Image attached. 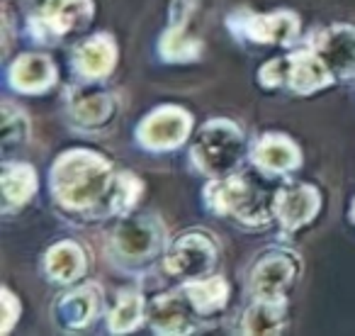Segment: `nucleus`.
<instances>
[{"label": "nucleus", "instance_id": "obj_1", "mask_svg": "<svg viewBox=\"0 0 355 336\" xmlns=\"http://www.w3.org/2000/svg\"><path fill=\"white\" fill-rule=\"evenodd\" d=\"M114 174L110 163L93 151H66L51 168V190L66 210L88 212L105 203Z\"/></svg>", "mask_w": 355, "mask_h": 336}, {"label": "nucleus", "instance_id": "obj_2", "mask_svg": "<svg viewBox=\"0 0 355 336\" xmlns=\"http://www.w3.org/2000/svg\"><path fill=\"white\" fill-rule=\"evenodd\" d=\"M205 203L212 212L222 215V217L232 215L251 227L268 224L275 215V195L272 200H268L258 185L234 174L214 178V183H209L205 190Z\"/></svg>", "mask_w": 355, "mask_h": 336}, {"label": "nucleus", "instance_id": "obj_3", "mask_svg": "<svg viewBox=\"0 0 355 336\" xmlns=\"http://www.w3.org/2000/svg\"><path fill=\"white\" fill-rule=\"evenodd\" d=\"M190 156L205 176L212 178L232 176L243 156L241 129L229 119H212L198 132Z\"/></svg>", "mask_w": 355, "mask_h": 336}, {"label": "nucleus", "instance_id": "obj_4", "mask_svg": "<svg viewBox=\"0 0 355 336\" xmlns=\"http://www.w3.org/2000/svg\"><path fill=\"white\" fill-rule=\"evenodd\" d=\"M93 17L90 0H44L40 15L32 17V35L42 44H56L61 37L83 30Z\"/></svg>", "mask_w": 355, "mask_h": 336}, {"label": "nucleus", "instance_id": "obj_5", "mask_svg": "<svg viewBox=\"0 0 355 336\" xmlns=\"http://www.w3.org/2000/svg\"><path fill=\"white\" fill-rule=\"evenodd\" d=\"M166 229L156 215H134L114 229L112 244L127 261H146L163 246Z\"/></svg>", "mask_w": 355, "mask_h": 336}, {"label": "nucleus", "instance_id": "obj_6", "mask_svg": "<svg viewBox=\"0 0 355 336\" xmlns=\"http://www.w3.org/2000/svg\"><path fill=\"white\" fill-rule=\"evenodd\" d=\"M214 266H217V246L202 232H190L180 237L166 253L168 273L190 278V280L205 278Z\"/></svg>", "mask_w": 355, "mask_h": 336}, {"label": "nucleus", "instance_id": "obj_7", "mask_svg": "<svg viewBox=\"0 0 355 336\" xmlns=\"http://www.w3.org/2000/svg\"><path fill=\"white\" fill-rule=\"evenodd\" d=\"M300 276V261L290 251H268L256 263L251 276L253 295L261 300H285L287 290Z\"/></svg>", "mask_w": 355, "mask_h": 336}, {"label": "nucleus", "instance_id": "obj_8", "mask_svg": "<svg viewBox=\"0 0 355 336\" xmlns=\"http://www.w3.org/2000/svg\"><path fill=\"white\" fill-rule=\"evenodd\" d=\"M190 127H193V119L185 112L183 108H158L139 124V142L144 144L151 151H168V149H175L188 139Z\"/></svg>", "mask_w": 355, "mask_h": 336}, {"label": "nucleus", "instance_id": "obj_9", "mask_svg": "<svg viewBox=\"0 0 355 336\" xmlns=\"http://www.w3.org/2000/svg\"><path fill=\"white\" fill-rule=\"evenodd\" d=\"M232 27L239 35L248 37L258 44H290L300 35V20L292 12H272V15H256L243 12L232 15Z\"/></svg>", "mask_w": 355, "mask_h": 336}, {"label": "nucleus", "instance_id": "obj_10", "mask_svg": "<svg viewBox=\"0 0 355 336\" xmlns=\"http://www.w3.org/2000/svg\"><path fill=\"white\" fill-rule=\"evenodd\" d=\"M321 208V198L316 188L306 183L285 185L275 193V217L287 232H297L300 227L309 224Z\"/></svg>", "mask_w": 355, "mask_h": 336}, {"label": "nucleus", "instance_id": "obj_11", "mask_svg": "<svg viewBox=\"0 0 355 336\" xmlns=\"http://www.w3.org/2000/svg\"><path fill=\"white\" fill-rule=\"evenodd\" d=\"M195 307L188 292H166L148 307V321L156 334H190L195 329Z\"/></svg>", "mask_w": 355, "mask_h": 336}, {"label": "nucleus", "instance_id": "obj_12", "mask_svg": "<svg viewBox=\"0 0 355 336\" xmlns=\"http://www.w3.org/2000/svg\"><path fill=\"white\" fill-rule=\"evenodd\" d=\"M316 54L324 59L336 78H353L355 76V27L336 25L321 32L316 40Z\"/></svg>", "mask_w": 355, "mask_h": 336}, {"label": "nucleus", "instance_id": "obj_13", "mask_svg": "<svg viewBox=\"0 0 355 336\" xmlns=\"http://www.w3.org/2000/svg\"><path fill=\"white\" fill-rule=\"evenodd\" d=\"M331 81H334V74L316 51H297L287 56V85L295 93L309 95L331 85Z\"/></svg>", "mask_w": 355, "mask_h": 336}, {"label": "nucleus", "instance_id": "obj_14", "mask_svg": "<svg viewBox=\"0 0 355 336\" xmlns=\"http://www.w3.org/2000/svg\"><path fill=\"white\" fill-rule=\"evenodd\" d=\"M253 163L266 174H290L300 166V149L282 134H266L253 149Z\"/></svg>", "mask_w": 355, "mask_h": 336}, {"label": "nucleus", "instance_id": "obj_15", "mask_svg": "<svg viewBox=\"0 0 355 336\" xmlns=\"http://www.w3.org/2000/svg\"><path fill=\"white\" fill-rule=\"evenodd\" d=\"M117 61V47L107 35L90 37L80 42L73 51V66L85 78H105L114 69Z\"/></svg>", "mask_w": 355, "mask_h": 336}, {"label": "nucleus", "instance_id": "obj_16", "mask_svg": "<svg viewBox=\"0 0 355 336\" xmlns=\"http://www.w3.org/2000/svg\"><path fill=\"white\" fill-rule=\"evenodd\" d=\"M56 78V69L49 56L42 54H25L12 64L10 83L20 93H42Z\"/></svg>", "mask_w": 355, "mask_h": 336}, {"label": "nucleus", "instance_id": "obj_17", "mask_svg": "<svg viewBox=\"0 0 355 336\" xmlns=\"http://www.w3.org/2000/svg\"><path fill=\"white\" fill-rule=\"evenodd\" d=\"M0 185H3V210L12 212L15 208L25 205L35 193V168L27 166V163H6L3 174H0Z\"/></svg>", "mask_w": 355, "mask_h": 336}, {"label": "nucleus", "instance_id": "obj_18", "mask_svg": "<svg viewBox=\"0 0 355 336\" xmlns=\"http://www.w3.org/2000/svg\"><path fill=\"white\" fill-rule=\"evenodd\" d=\"M46 276L56 283H73L85 273V253L78 244L61 242L46 251L44 256Z\"/></svg>", "mask_w": 355, "mask_h": 336}, {"label": "nucleus", "instance_id": "obj_19", "mask_svg": "<svg viewBox=\"0 0 355 336\" xmlns=\"http://www.w3.org/2000/svg\"><path fill=\"white\" fill-rule=\"evenodd\" d=\"M98 305L100 295L95 292V287H80L61 297L56 305V319L64 329H80L93 319Z\"/></svg>", "mask_w": 355, "mask_h": 336}, {"label": "nucleus", "instance_id": "obj_20", "mask_svg": "<svg viewBox=\"0 0 355 336\" xmlns=\"http://www.w3.org/2000/svg\"><path fill=\"white\" fill-rule=\"evenodd\" d=\"M285 321H287L285 300H261L258 297L248 307L246 317H243V334H253V336L280 334Z\"/></svg>", "mask_w": 355, "mask_h": 336}, {"label": "nucleus", "instance_id": "obj_21", "mask_svg": "<svg viewBox=\"0 0 355 336\" xmlns=\"http://www.w3.org/2000/svg\"><path fill=\"white\" fill-rule=\"evenodd\" d=\"M114 115V98L110 93H83L71 103V117L80 127H103Z\"/></svg>", "mask_w": 355, "mask_h": 336}, {"label": "nucleus", "instance_id": "obj_22", "mask_svg": "<svg viewBox=\"0 0 355 336\" xmlns=\"http://www.w3.org/2000/svg\"><path fill=\"white\" fill-rule=\"evenodd\" d=\"M185 292H188L198 314H214V312L224 310L229 300V285L222 276L198 278L185 287Z\"/></svg>", "mask_w": 355, "mask_h": 336}, {"label": "nucleus", "instance_id": "obj_23", "mask_svg": "<svg viewBox=\"0 0 355 336\" xmlns=\"http://www.w3.org/2000/svg\"><path fill=\"white\" fill-rule=\"evenodd\" d=\"M161 56L166 61H178V64H183V61H195L202 51V44L200 40H195L193 35L188 32V25H171L161 37Z\"/></svg>", "mask_w": 355, "mask_h": 336}, {"label": "nucleus", "instance_id": "obj_24", "mask_svg": "<svg viewBox=\"0 0 355 336\" xmlns=\"http://www.w3.org/2000/svg\"><path fill=\"white\" fill-rule=\"evenodd\" d=\"M144 319V300L139 292L124 290L110 314V331L112 334H129L134 331Z\"/></svg>", "mask_w": 355, "mask_h": 336}, {"label": "nucleus", "instance_id": "obj_25", "mask_svg": "<svg viewBox=\"0 0 355 336\" xmlns=\"http://www.w3.org/2000/svg\"><path fill=\"white\" fill-rule=\"evenodd\" d=\"M141 198V180L134 178L132 174H119L114 176V183L110 188V195H107V212L112 215H127L129 210L137 205V200Z\"/></svg>", "mask_w": 355, "mask_h": 336}, {"label": "nucleus", "instance_id": "obj_26", "mask_svg": "<svg viewBox=\"0 0 355 336\" xmlns=\"http://www.w3.org/2000/svg\"><path fill=\"white\" fill-rule=\"evenodd\" d=\"M3 149L10 151L12 146H20L30 137V122H27L25 112L15 108L12 103H3Z\"/></svg>", "mask_w": 355, "mask_h": 336}, {"label": "nucleus", "instance_id": "obj_27", "mask_svg": "<svg viewBox=\"0 0 355 336\" xmlns=\"http://www.w3.org/2000/svg\"><path fill=\"white\" fill-rule=\"evenodd\" d=\"M261 83L272 88V85L287 83V59H275L268 61L266 66L261 69Z\"/></svg>", "mask_w": 355, "mask_h": 336}, {"label": "nucleus", "instance_id": "obj_28", "mask_svg": "<svg viewBox=\"0 0 355 336\" xmlns=\"http://www.w3.org/2000/svg\"><path fill=\"white\" fill-rule=\"evenodd\" d=\"M17 317H20V300L10 290H3V334L12 329Z\"/></svg>", "mask_w": 355, "mask_h": 336}]
</instances>
